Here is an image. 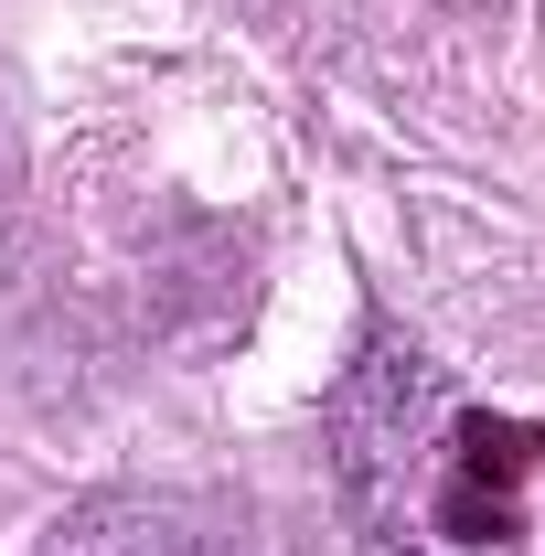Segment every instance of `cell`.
<instances>
[{"label": "cell", "mask_w": 545, "mask_h": 556, "mask_svg": "<svg viewBox=\"0 0 545 556\" xmlns=\"http://www.w3.org/2000/svg\"><path fill=\"white\" fill-rule=\"evenodd\" d=\"M535 460V417H492L396 332H375L332 396V482L364 556H524Z\"/></svg>", "instance_id": "1"}]
</instances>
